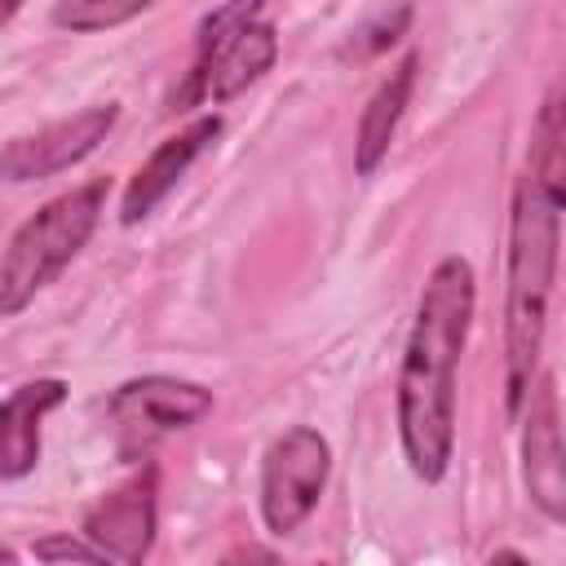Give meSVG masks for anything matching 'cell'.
Segmentation results:
<instances>
[{"mask_svg": "<svg viewBox=\"0 0 566 566\" xmlns=\"http://www.w3.org/2000/svg\"><path fill=\"white\" fill-rule=\"evenodd\" d=\"M478 279L464 256H442L416 301L398 367V442L420 482H442L455 451V371L473 327Z\"/></svg>", "mask_w": 566, "mask_h": 566, "instance_id": "obj_1", "label": "cell"}, {"mask_svg": "<svg viewBox=\"0 0 566 566\" xmlns=\"http://www.w3.org/2000/svg\"><path fill=\"white\" fill-rule=\"evenodd\" d=\"M562 243V195L535 177H517L509 212V287H504V411L517 420L535 385L544 327L557 287Z\"/></svg>", "mask_w": 566, "mask_h": 566, "instance_id": "obj_2", "label": "cell"}, {"mask_svg": "<svg viewBox=\"0 0 566 566\" xmlns=\"http://www.w3.org/2000/svg\"><path fill=\"white\" fill-rule=\"evenodd\" d=\"M106 177H93L84 186H71L66 195L49 199L35 217H27L9 248L0 252V318L22 314L93 239L102 208H106Z\"/></svg>", "mask_w": 566, "mask_h": 566, "instance_id": "obj_3", "label": "cell"}, {"mask_svg": "<svg viewBox=\"0 0 566 566\" xmlns=\"http://www.w3.org/2000/svg\"><path fill=\"white\" fill-rule=\"evenodd\" d=\"M279 57V31L261 18V4H226L212 9L199 27V53L195 66L172 97L177 111L203 106V102H230L248 84H256Z\"/></svg>", "mask_w": 566, "mask_h": 566, "instance_id": "obj_4", "label": "cell"}, {"mask_svg": "<svg viewBox=\"0 0 566 566\" xmlns=\"http://www.w3.org/2000/svg\"><path fill=\"white\" fill-rule=\"evenodd\" d=\"M332 473V447L318 429L292 424L261 455V517L274 535H292L318 504Z\"/></svg>", "mask_w": 566, "mask_h": 566, "instance_id": "obj_5", "label": "cell"}, {"mask_svg": "<svg viewBox=\"0 0 566 566\" xmlns=\"http://www.w3.org/2000/svg\"><path fill=\"white\" fill-rule=\"evenodd\" d=\"M106 411L115 420L119 451L133 455L164 433L199 424L212 411V389H203L195 380H177V376H137L111 394Z\"/></svg>", "mask_w": 566, "mask_h": 566, "instance_id": "obj_6", "label": "cell"}, {"mask_svg": "<svg viewBox=\"0 0 566 566\" xmlns=\"http://www.w3.org/2000/svg\"><path fill=\"white\" fill-rule=\"evenodd\" d=\"M115 119H119V106L106 102V106H84L71 119H57L27 137L4 142L0 146V181H40V177H53V172L80 164L84 155H93L106 142Z\"/></svg>", "mask_w": 566, "mask_h": 566, "instance_id": "obj_7", "label": "cell"}, {"mask_svg": "<svg viewBox=\"0 0 566 566\" xmlns=\"http://www.w3.org/2000/svg\"><path fill=\"white\" fill-rule=\"evenodd\" d=\"M155 522H159V509H155V464H142L133 478L111 486L97 504H88L80 535L106 562L115 557L124 566H142L150 557V544H155Z\"/></svg>", "mask_w": 566, "mask_h": 566, "instance_id": "obj_8", "label": "cell"}, {"mask_svg": "<svg viewBox=\"0 0 566 566\" xmlns=\"http://www.w3.org/2000/svg\"><path fill=\"white\" fill-rule=\"evenodd\" d=\"M526 429H522V482L531 504L548 517H566V460H562V416H557V385L539 376L526 394Z\"/></svg>", "mask_w": 566, "mask_h": 566, "instance_id": "obj_9", "label": "cell"}, {"mask_svg": "<svg viewBox=\"0 0 566 566\" xmlns=\"http://www.w3.org/2000/svg\"><path fill=\"white\" fill-rule=\"evenodd\" d=\"M217 137H221V115H199V119L186 124L177 137H164V142L150 150V159L128 177L124 199H119V221H124V226L146 221V217L164 203V195L186 177V168H190Z\"/></svg>", "mask_w": 566, "mask_h": 566, "instance_id": "obj_10", "label": "cell"}, {"mask_svg": "<svg viewBox=\"0 0 566 566\" xmlns=\"http://www.w3.org/2000/svg\"><path fill=\"white\" fill-rule=\"evenodd\" d=\"M62 402H66V380L57 376L27 380L9 398H0V482L27 478L40 464V424Z\"/></svg>", "mask_w": 566, "mask_h": 566, "instance_id": "obj_11", "label": "cell"}, {"mask_svg": "<svg viewBox=\"0 0 566 566\" xmlns=\"http://www.w3.org/2000/svg\"><path fill=\"white\" fill-rule=\"evenodd\" d=\"M416 71H420V57L407 53L371 93V102L363 106V119H358V137H354V172L358 177H371L380 168V159L389 155L394 146V133H398V119L411 102V88H416Z\"/></svg>", "mask_w": 566, "mask_h": 566, "instance_id": "obj_12", "label": "cell"}, {"mask_svg": "<svg viewBox=\"0 0 566 566\" xmlns=\"http://www.w3.org/2000/svg\"><path fill=\"white\" fill-rule=\"evenodd\" d=\"M137 13H146L142 0H133V4H111V0H62V4H53L49 18H53L57 27H71V31H106V27H119V22L137 18Z\"/></svg>", "mask_w": 566, "mask_h": 566, "instance_id": "obj_13", "label": "cell"}, {"mask_svg": "<svg viewBox=\"0 0 566 566\" xmlns=\"http://www.w3.org/2000/svg\"><path fill=\"white\" fill-rule=\"evenodd\" d=\"M35 557L44 562H57V557H71V562H84V566H106V557L88 544V539H71V535H49L35 544Z\"/></svg>", "mask_w": 566, "mask_h": 566, "instance_id": "obj_14", "label": "cell"}, {"mask_svg": "<svg viewBox=\"0 0 566 566\" xmlns=\"http://www.w3.org/2000/svg\"><path fill=\"white\" fill-rule=\"evenodd\" d=\"M217 566H274V557H270L265 548H252V544H248V548H234V553H226Z\"/></svg>", "mask_w": 566, "mask_h": 566, "instance_id": "obj_15", "label": "cell"}, {"mask_svg": "<svg viewBox=\"0 0 566 566\" xmlns=\"http://www.w3.org/2000/svg\"><path fill=\"white\" fill-rule=\"evenodd\" d=\"M486 566H531L522 553H513V548H495L491 557H486Z\"/></svg>", "mask_w": 566, "mask_h": 566, "instance_id": "obj_16", "label": "cell"}, {"mask_svg": "<svg viewBox=\"0 0 566 566\" xmlns=\"http://www.w3.org/2000/svg\"><path fill=\"white\" fill-rule=\"evenodd\" d=\"M0 562H4V566H9V562H13V557H9V553H4V548H0Z\"/></svg>", "mask_w": 566, "mask_h": 566, "instance_id": "obj_17", "label": "cell"}]
</instances>
